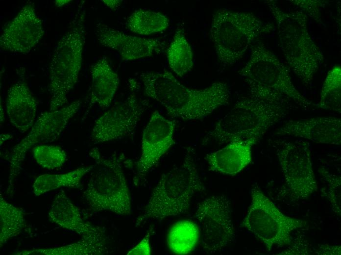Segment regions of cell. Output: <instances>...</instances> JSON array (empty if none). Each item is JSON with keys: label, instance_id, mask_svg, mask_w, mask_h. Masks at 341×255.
Masks as SVG:
<instances>
[{"label": "cell", "instance_id": "6da1fadb", "mask_svg": "<svg viewBox=\"0 0 341 255\" xmlns=\"http://www.w3.org/2000/svg\"><path fill=\"white\" fill-rule=\"evenodd\" d=\"M139 78L146 96L162 105L170 117L183 120L206 118L227 105L230 97L225 82H215L203 89L191 88L167 70L147 71L141 73Z\"/></svg>", "mask_w": 341, "mask_h": 255}, {"label": "cell", "instance_id": "7a4b0ae2", "mask_svg": "<svg viewBox=\"0 0 341 255\" xmlns=\"http://www.w3.org/2000/svg\"><path fill=\"white\" fill-rule=\"evenodd\" d=\"M205 190L196 167L195 151L189 147L181 164L161 176L136 218L135 226L187 213L193 197Z\"/></svg>", "mask_w": 341, "mask_h": 255}, {"label": "cell", "instance_id": "3957f363", "mask_svg": "<svg viewBox=\"0 0 341 255\" xmlns=\"http://www.w3.org/2000/svg\"><path fill=\"white\" fill-rule=\"evenodd\" d=\"M288 103L252 96L239 99L230 111L216 123L204 141L222 145L234 141L256 143L288 113Z\"/></svg>", "mask_w": 341, "mask_h": 255}, {"label": "cell", "instance_id": "277c9868", "mask_svg": "<svg viewBox=\"0 0 341 255\" xmlns=\"http://www.w3.org/2000/svg\"><path fill=\"white\" fill-rule=\"evenodd\" d=\"M238 74L247 83L252 96L289 103L292 102L305 110L315 105L296 89L288 68L262 42L252 47L249 60Z\"/></svg>", "mask_w": 341, "mask_h": 255}, {"label": "cell", "instance_id": "5b68a950", "mask_svg": "<svg viewBox=\"0 0 341 255\" xmlns=\"http://www.w3.org/2000/svg\"><path fill=\"white\" fill-rule=\"evenodd\" d=\"M266 2L277 25L280 46L285 58L303 85L308 86L324 57L309 33L307 16L301 11H284L274 0Z\"/></svg>", "mask_w": 341, "mask_h": 255}, {"label": "cell", "instance_id": "8992f818", "mask_svg": "<svg viewBox=\"0 0 341 255\" xmlns=\"http://www.w3.org/2000/svg\"><path fill=\"white\" fill-rule=\"evenodd\" d=\"M273 29L271 23L262 21L252 13L220 8L213 15L210 38L220 64L231 66L257 38Z\"/></svg>", "mask_w": 341, "mask_h": 255}, {"label": "cell", "instance_id": "52a82bcc", "mask_svg": "<svg viewBox=\"0 0 341 255\" xmlns=\"http://www.w3.org/2000/svg\"><path fill=\"white\" fill-rule=\"evenodd\" d=\"M89 154L95 164L83 192L87 205L94 212L108 211L129 215L132 201L122 158L115 154L104 156L96 148L92 149Z\"/></svg>", "mask_w": 341, "mask_h": 255}, {"label": "cell", "instance_id": "ba28073f", "mask_svg": "<svg viewBox=\"0 0 341 255\" xmlns=\"http://www.w3.org/2000/svg\"><path fill=\"white\" fill-rule=\"evenodd\" d=\"M85 10L78 7L67 32L56 45L49 66V110L68 102V96L77 82L85 40Z\"/></svg>", "mask_w": 341, "mask_h": 255}, {"label": "cell", "instance_id": "9c48e42d", "mask_svg": "<svg viewBox=\"0 0 341 255\" xmlns=\"http://www.w3.org/2000/svg\"><path fill=\"white\" fill-rule=\"evenodd\" d=\"M251 197L241 225L259 240L268 252L275 246L290 245L293 232L307 226L306 221L282 213L256 184L251 188Z\"/></svg>", "mask_w": 341, "mask_h": 255}, {"label": "cell", "instance_id": "30bf717a", "mask_svg": "<svg viewBox=\"0 0 341 255\" xmlns=\"http://www.w3.org/2000/svg\"><path fill=\"white\" fill-rule=\"evenodd\" d=\"M274 144L288 197L292 201L308 200L318 190L310 144L302 140H278Z\"/></svg>", "mask_w": 341, "mask_h": 255}, {"label": "cell", "instance_id": "8fae6325", "mask_svg": "<svg viewBox=\"0 0 341 255\" xmlns=\"http://www.w3.org/2000/svg\"><path fill=\"white\" fill-rule=\"evenodd\" d=\"M81 103L80 100L75 101L57 110L46 111L39 116L29 133L13 147L10 153L7 191H12L28 151L37 145L57 139L77 113Z\"/></svg>", "mask_w": 341, "mask_h": 255}, {"label": "cell", "instance_id": "7c38bea8", "mask_svg": "<svg viewBox=\"0 0 341 255\" xmlns=\"http://www.w3.org/2000/svg\"><path fill=\"white\" fill-rule=\"evenodd\" d=\"M195 217L200 226L201 247L205 254L220 252L234 240L230 202L224 195H212L199 203Z\"/></svg>", "mask_w": 341, "mask_h": 255}, {"label": "cell", "instance_id": "4fadbf2b", "mask_svg": "<svg viewBox=\"0 0 341 255\" xmlns=\"http://www.w3.org/2000/svg\"><path fill=\"white\" fill-rule=\"evenodd\" d=\"M147 105L134 93L114 103L95 121L90 140L98 144L128 136L136 129Z\"/></svg>", "mask_w": 341, "mask_h": 255}, {"label": "cell", "instance_id": "5bb4252c", "mask_svg": "<svg viewBox=\"0 0 341 255\" xmlns=\"http://www.w3.org/2000/svg\"><path fill=\"white\" fill-rule=\"evenodd\" d=\"M176 123L157 110L152 113L142 134L141 153L136 163L133 178L135 186L140 184L147 173L174 144Z\"/></svg>", "mask_w": 341, "mask_h": 255}, {"label": "cell", "instance_id": "9a60e30c", "mask_svg": "<svg viewBox=\"0 0 341 255\" xmlns=\"http://www.w3.org/2000/svg\"><path fill=\"white\" fill-rule=\"evenodd\" d=\"M42 21L34 4L28 3L5 25L0 37V47L4 51L25 54L35 47L44 36Z\"/></svg>", "mask_w": 341, "mask_h": 255}, {"label": "cell", "instance_id": "2e32d148", "mask_svg": "<svg viewBox=\"0 0 341 255\" xmlns=\"http://www.w3.org/2000/svg\"><path fill=\"white\" fill-rule=\"evenodd\" d=\"M95 34L102 46L117 51L124 61L150 57L164 48V42L159 39L129 35L100 23L96 25Z\"/></svg>", "mask_w": 341, "mask_h": 255}, {"label": "cell", "instance_id": "e0dca14e", "mask_svg": "<svg viewBox=\"0 0 341 255\" xmlns=\"http://www.w3.org/2000/svg\"><path fill=\"white\" fill-rule=\"evenodd\" d=\"M279 136H292L316 143L340 145L341 120L335 117L317 116L289 120L275 133Z\"/></svg>", "mask_w": 341, "mask_h": 255}, {"label": "cell", "instance_id": "ac0fdd59", "mask_svg": "<svg viewBox=\"0 0 341 255\" xmlns=\"http://www.w3.org/2000/svg\"><path fill=\"white\" fill-rule=\"evenodd\" d=\"M48 215L52 222L64 229L77 233L82 239L105 240L102 229L86 222L79 208L64 191L60 192L54 198Z\"/></svg>", "mask_w": 341, "mask_h": 255}, {"label": "cell", "instance_id": "d6986e66", "mask_svg": "<svg viewBox=\"0 0 341 255\" xmlns=\"http://www.w3.org/2000/svg\"><path fill=\"white\" fill-rule=\"evenodd\" d=\"M38 102L27 84L19 80L8 89L6 111L11 124L22 133L30 129L36 121Z\"/></svg>", "mask_w": 341, "mask_h": 255}, {"label": "cell", "instance_id": "ffe728a7", "mask_svg": "<svg viewBox=\"0 0 341 255\" xmlns=\"http://www.w3.org/2000/svg\"><path fill=\"white\" fill-rule=\"evenodd\" d=\"M255 142L250 140L234 141L224 148L207 154L209 170L223 175L235 176L252 161V148Z\"/></svg>", "mask_w": 341, "mask_h": 255}, {"label": "cell", "instance_id": "44dd1931", "mask_svg": "<svg viewBox=\"0 0 341 255\" xmlns=\"http://www.w3.org/2000/svg\"><path fill=\"white\" fill-rule=\"evenodd\" d=\"M92 83L90 103L107 110L112 103L118 88L120 78L105 56L99 58L91 67Z\"/></svg>", "mask_w": 341, "mask_h": 255}, {"label": "cell", "instance_id": "7402d4cb", "mask_svg": "<svg viewBox=\"0 0 341 255\" xmlns=\"http://www.w3.org/2000/svg\"><path fill=\"white\" fill-rule=\"evenodd\" d=\"M200 237V229L194 222L182 220L173 224L167 235V244L173 254L191 253Z\"/></svg>", "mask_w": 341, "mask_h": 255}, {"label": "cell", "instance_id": "603a6c76", "mask_svg": "<svg viewBox=\"0 0 341 255\" xmlns=\"http://www.w3.org/2000/svg\"><path fill=\"white\" fill-rule=\"evenodd\" d=\"M168 64L176 76L182 77L190 72L194 66L192 47L184 34L178 27L167 51Z\"/></svg>", "mask_w": 341, "mask_h": 255}, {"label": "cell", "instance_id": "cb8c5ba5", "mask_svg": "<svg viewBox=\"0 0 341 255\" xmlns=\"http://www.w3.org/2000/svg\"><path fill=\"white\" fill-rule=\"evenodd\" d=\"M94 167V165L80 167L63 174L41 175L34 182L33 192L36 196H40L61 187L79 188L83 177Z\"/></svg>", "mask_w": 341, "mask_h": 255}, {"label": "cell", "instance_id": "d4e9b609", "mask_svg": "<svg viewBox=\"0 0 341 255\" xmlns=\"http://www.w3.org/2000/svg\"><path fill=\"white\" fill-rule=\"evenodd\" d=\"M125 25L130 32L147 36L165 31L169 26L170 20L160 12L139 9L128 17Z\"/></svg>", "mask_w": 341, "mask_h": 255}, {"label": "cell", "instance_id": "484cf974", "mask_svg": "<svg viewBox=\"0 0 341 255\" xmlns=\"http://www.w3.org/2000/svg\"><path fill=\"white\" fill-rule=\"evenodd\" d=\"M105 241L80 240L68 245L48 248L24 250L14 253L15 255H100L106 253Z\"/></svg>", "mask_w": 341, "mask_h": 255}, {"label": "cell", "instance_id": "4316f807", "mask_svg": "<svg viewBox=\"0 0 341 255\" xmlns=\"http://www.w3.org/2000/svg\"><path fill=\"white\" fill-rule=\"evenodd\" d=\"M25 226L24 213L22 208L0 197V246L19 235Z\"/></svg>", "mask_w": 341, "mask_h": 255}, {"label": "cell", "instance_id": "83f0119b", "mask_svg": "<svg viewBox=\"0 0 341 255\" xmlns=\"http://www.w3.org/2000/svg\"><path fill=\"white\" fill-rule=\"evenodd\" d=\"M341 68L334 66L328 72L322 84L318 107L341 113Z\"/></svg>", "mask_w": 341, "mask_h": 255}, {"label": "cell", "instance_id": "f1b7e54d", "mask_svg": "<svg viewBox=\"0 0 341 255\" xmlns=\"http://www.w3.org/2000/svg\"><path fill=\"white\" fill-rule=\"evenodd\" d=\"M33 156L42 168L52 170L60 168L67 160V155L61 147L41 144L32 148Z\"/></svg>", "mask_w": 341, "mask_h": 255}, {"label": "cell", "instance_id": "f546056e", "mask_svg": "<svg viewBox=\"0 0 341 255\" xmlns=\"http://www.w3.org/2000/svg\"><path fill=\"white\" fill-rule=\"evenodd\" d=\"M321 178L325 182L327 188L323 190L322 195H323L330 202L332 209L337 215H341V176L332 173L324 168L321 167L318 169Z\"/></svg>", "mask_w": 341, "mask_h": 255}, {"label": "cell", "instance_id": "4dcf8cb0", "mask_svg": "<svg viewBox=\"0 0 341 255\" xmlns=\"http://www.w3.org/2000/svg\"><path fill=\"white\" fill-rule=\"evenodd\" d=\"M153 232V228H150L143 239L133 248L129 250L128 255H150L151 254V248L150 239Z\"/></svg>", "mask_w": 341, "mask_h": 255}, {"label": "cell", "instance_id": "1f68e13d", "mask_svg": "<svg viewBox=\"0 0 341 255\" xmlns=\"http://www.w3.org/2000/svg\"><path fill=\"white\" fill-rule=\"evenodd\" d=\"M341 246H330L322 245L319 247L315 254L317 255H341Z\"/></svg>", "mask_w": 341, "mask_h": 255}, {"label": "cell", "instance_id": "d6a6232c", "mask_svg": "<svg viewBox=\"0 0 341 255\" xmlns=\"http://www.w3.org/2000/svg\"><path fill=\"white\" fill-rule=\"evenodd\" d=\"M103 3L111 10L115 11L121 5L122 0H101Z\"/></svg>", "mask_w": 341, "mask_h": 255}, {"label": "cell", "instance_id": "836d02e7", "mask_svg": "<svg viewBox=\"0 0 341 255\" xmlns=\"http://www.w3.org/2000/svg\"><path fill=\"white\" fill-rule=\"evenodd\" d=\"M71 0H56L54 2L55 5L57 6H62L66 3H68Z\"/></svg>", "mask_w": 341, "mask_h": 255}]
</instances>
